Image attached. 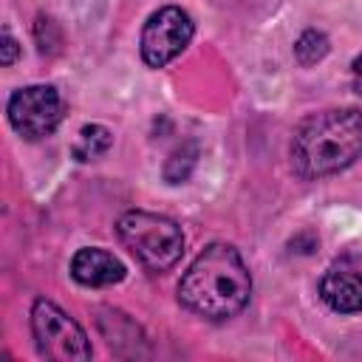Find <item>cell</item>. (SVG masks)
<instances>
[{
  "mask_svg": "<svg viewBox=\"0 0 362 362\" xmlns=\"http://www.w3.org/2000/svg\"><path fill=\"white\" fill-rule=\"evenodd\" d=\"M116 235L124 249L136 257V263L150 274L170 272L184 255V232L181 226L158 212L130 209L119 218Z\"/></svg>",
  "mask_w": 362,
  "mask_h": 362,
  "instance_id": "3",
  "label": "cell"
},
{
  "mask_svg": "<svg viewBox=\"0 0 362 362\" xmlns=\"http://www.w3.org/2000/svg\"><path fill=\"white\" fill-rule=\"evenodd\" d=\"M351 76H354V88H356V93H362V54L354 59V65H351Z\"/></svg>",
  "mask_w": 362,
  "mask_h": 362,
  "instance_id": "13",
  "label": "cell"
},
{
  "mask_svg": "<svg viewBox=\"0 0 362 362\" xmlns=\"http://www.w3.org/2000/svg\"><path fill=\"white\" fill-rule=\"evenodd\" d=\"M328 37L322 34V31H317V28H305L300 37H297V42H294V57H297V62L300 65H314V62H320L325 54H328Z\"/></svg>",
  "mask_w": 362,
  "mask_h": 362,
  "instance_id": "10",
  "label": "cell"
},
{
  "mask_svg": "<svg viewBox=\"0 0 362 362\" xmlns=\"http://www.w3.org/2000/svg\"><path fill=\"white\" fill-rule=\"evenodd\" d=\"M252 294V274L232 243H209L184 272L178 303L212 322L240 314Z\"/></svg>",
  "mask_w": 362,
  "mask_h": 362,
  "instance_id": "1",
  "label": "cell"
},
{
  "mask_svg": "<svg viewBox=\"0 0 362 362\" xmlns=\"http://www.w3.org/2000/svg\"><path fill=\"white\" fill-rule=\"evenodd\" d=\"M31 334L40 356L45 359L82 362V359H90L93 354L82 325L45 297H40L31 308Z\"/></svg>",
  "mask_w": 362,
  "mask_h": 362,
  "instance_id": "4",
  "label": "cell"
},
{
  "mask_svg": "<svg viewBox=\"0 0 362 362\" xmlns=\"http://www.w3.org/2000/svg\"><path fill=\"white\" fill-rule=\"evenodd\" d=\"M17 54H20L17 40L11 37V31H8V28H3V54H0V62H3V65H11V62L17 59Z\"/></svg>",
  "mask_w": 362,
  "mask_h": 362,
  "instance_id": "12",
  "label": "cell"
},
{
  "mask_svg": "<svg viewBox=\"0 0 362 362\" xmlns=\"http://www.w3.org/2000/svg\"><path fill=\"white\" fill-rule=\"evenodd\" d=\"M291 170L303 181H317L362 158V110L328 107L305 116L291 136Z\"/></svg>",
  "mask_w": 362,
  "mask_h": 362,
  "instance_id": "2",
  "label": "cell"
},
{
  "mask_svg": "<svg viewBox=\"0 0 362 362\" xmlns=\"http://www.w3.org/2000/svg\"><path fill=\"white\" fill-rule=\"evenodd\" d=\"M320 297L337 314L362 311V255L359 252H345L325 269L320 280Z\"/></svg>",
  "mask_w": 362,
  "mask_h": 362,
  "instance_id": "7",
  "label": "cell"
},
{
  "mask_svg": "<svg viewBox=\"0 0 362 362\" xmlns=\"http://www.w3.org/2000/svg\"><path fill=\"white\" fill-rule=\"evenodd\" d=\"M195 156H198V150H195L192 144H189V147H181V150H175V153L170 156L167 167H164V175H170V173H175V167H181V173H178V184H184V181L189 178L192 167H195Z\"/></svg>",
  "mask_w": 362,
  "mask_h": 362,
  "instance_id": "11",
  "label": "cell"
},
{
  "mask_svg": "<svg viewBox=\"0 0 362 362\" xmlns=\"http://www.w3.org/2000/svg\"><path fill=\"white\" fill-rule=\"evenodd\" d=\"M8 124L28 141L51 136L65 119V99L54 85H25L8 96Z\"/></svg>",
  "mask_w": 362,
  "mask_h": 362,
  "instance_id": "5",
  "label": "cell"
},
{
  "mask_svg": "<svg viewBox=\"0 0 362 362\" xmlns=\"http://www.w3.org/2000/svg\"><path fill=\"white\" fill-rule=\"evenodd\" d=\"M195 23L181 6H161L153 11L141 28V59L150 68H164L173 62L192 40Z\"/></svg>",
  "mask_w": 362,
  "mask_h": 362,
  "instance_id": "6",
  "label": "cell"
},
{
  "mask_svg": "<svg viewBox=\"0 0 362 362\" xmlns=\"http://www.w3.org/2000/svg\"><path fill=\"white\" fill-rule=\"evenodd\" d=\"M124 274H127L124 263L113 252L99 246H85L71 257V277L88 288H105V286L122 283Z\"/></svg>",
  "mask_w": 362,
  "mask_h": 362,
  "instance_id": "8",
  "label": "cell"
},
{
  "mask_svg": "<svg viewBox=\"0 0 362 362\" xmlns=\"http://www.w3.org/2000/svg\"><path fill=\"white\" fill-rule=\"evenodd\" d=\"M113 144V133L102 124H85L76 136V144H74V156L79 161H90V158H99L110 150Z\"/></svg>",
  "mask_w": 362,
  "mask_h": 362,
  "instance_id": "9",
  "label": "cell"
}]
</instances>
